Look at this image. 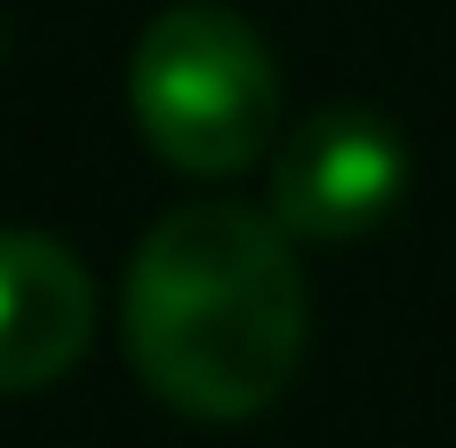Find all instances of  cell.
I'll use <instances>...</instances> for the list:
<instances>
[{"instance_id": "cell-1", "label": "cell", "mask_w": 456, "mask_h": 448, "mask_svg": "<svg viewBox=\"0 0 456 448\" xmlns=\"http://www.w3.org/2000/svg\"><path fill=\"white\" fill-rule=\"evenodd\" d=\"M305 265L273 208L184 200L168 208L120 281V345L136 385L200 425L265 417L305 361Z\"/></svg>"}, {"instance_id": "cell-2", "label": "cell", "mask_w": 456, "mask_h": 448, "mask_svg": "<svg viewBox=\"0 0 456 448\" xmlns=\"http://www.w3.org/2000/svg\"><path fill=\"white\" fill-rule=\"evenodd\" d=\"M128 112L176 176H240L281 136V64L240 8L176 0L128 48Z\"/></svg>"}, {"instance_id": "cell-3", "label": "cell", "mask_w": 456, "mask_h": 448, "mask_svg": "<svg viewBox=\"0 0 456 448\" xmlns=\"http://www.w3.org/2000/svg\"><path fill=\"white\" fill-rule=\"evenodd\" d=\"M409 192V144L369 104H329L273 152V224L289 240H361Z\"/></svg>"}, {"instance_id": "cell-4", "label": "cell", "mask_w": 456, "mask_h": 448, "mask_svg": "<svg viewBox=\"0 0 456 448\" xmlns=\"http://www.w3.org/2000/svg\"><path fill=\"white\" fill-rule=\"evenodd\" d=\"M96 337V281L88 265L48 240L0 224V393L56 385Z\"/></svg>"}]
</instances>
